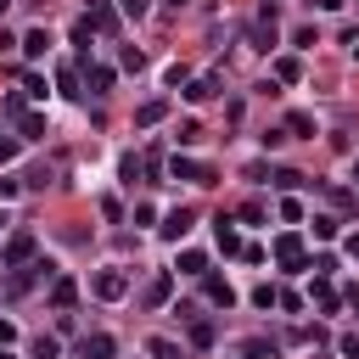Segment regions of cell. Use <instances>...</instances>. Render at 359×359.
Listing matches in <instances>:
<instances>
[{
    "label": "cell",
    "instance_id": "cell-11",
    "mask_svg": "<svg viewBox=\"0 0 359 359\" xmlns=\"http://www.w3.org/2000/svg\"><path fill=\"white\" fill-rule=\"evenodd\" d=\"M168 297H174V275H168V269H157V275H151V286H146V309H163Z\"/></svg>",
    "mask_w": 359,
    "mask_h": 359
},
{
    "label": "cell",
    "instance_id": "cell-8",
    "mask_svg": "<svg viewBox=\"0 0 359 359\" xmlns=\"http://www.w3.org/2000/svg\"><path fill=\"white\" fill-rule=\"evenodd\" d=\"M174 314H185V320H191V348H213V320H202L191 303H180Z\"/></svg>",
    "mask_w": 359,
    "mask_h": 359
},
{
    "label": "cell",
    "instance_id": "cell-19",
    "mask_svg": "<svg viewBox=\"0 0 359 359\" xmlns=\"http://www.w3.org/2000/svg\"><path fill=\"white\" fill-rule=\"evenodd\" d=\"M163 118H168V101H163V95H157V101H146V107L135 112V123H140V129H151V123H163Z\"/></svg>",
    "mask_w": 359,
    "mask_h": 359
},
{
    "label": "cell",
    "instance_id": "cell-47",
    "mask_svg": "<svg viewBox=\"0 0 359 359\" xmlns=\"http://www.w3.org/2000/svg\"><path fill=\"white\" fill-rule=\"evenodd\" d=\"M163 11H185V0H168V6H163Z\"/></svg>",
    "mask_w": 359,
    "mask_h": 359
},
{
    "label": "cell",
    "instance_id": "cell-2",
    "mask_svg": "<svg viewBox=\"0 0 359 359\" xmlns=\"http://www.w3.org/2000/svg\"><path fill=\"white\" fill-rule=\"evenodd\" d=\"M34 247H39V241H34V230H11V236H6V247H0V269L28 264V258H34Z\"/></svg>",
    "mask_w": 359,
    "mask_h": 359
},
{
    "label": "cell",
    "instance_id": "cell-5",
    "mask_svg": "<svg viewBox=\"0 0 359 359\" xmlns=\"http://www.w3.org/2000/svg\"><path fill=\"white\" fill-rule=\"evenodd\" d=\"M247 39H252V50H275V39H280V28H275V6L258 11V22L247 28Z\"/></svg>",
    "mask_w": 359,
    "mask_h": 359
},
{
    "label": "cell",
    "instance_id": "cell-6",
    "mask_svg": "<svg viewBox=\"0 0 359 359\" xmlns=\"http://www.w3.org/2000/svg\"><path fill=\"white\" fill-rule=\"evenodd\" d=\"M168 174H174V180H185V185H213V180H219V174H213L208 163H196V157H174V163H168Z\"/></svg>",
    "mask_w": 359,
    "mask_h": 359
},
{
    "label": "cell",
    "instance_id": "cell-49",
    "mask_svg": "<svg viewBox=\"0 0 359 359\" xmlns=\"http://www.w3.org/2000/svg\"><path fill=\"white\" fill-rule=\"evenodd\" d=\"M11 6H17V0H0V17H6V11H11Z\"/></svg>",
    "mask_w": 359,
    "mask_h": 359
},
{
    "label": "cell",
    "instance_id": "cell-39",
    "mask_svg": "<svg viewBox=\"0 0 359 359\" xmlns=\"http://www.w3.org/2000/svg\"><path fill=\"white\" fill-rule=\"evenodd\" d=\"M241 219L247 224H264V202H241Z\"/></svg>",
    "mask_w": 359,
    "mask_h": 359
},
{
    "label": "cell",
    "instance_id": "cell-26",
    "mask_svg": "<svg viewBox=\"0 0 359 359\" xmlns=\"http://www.w3.org/2000/svg\"><path fill=\"white\" fill-rule=\"evenodd\" d=\"M22 140H45V118L39 112H22Z\"/></svg>",
    "mask_w": 359,
    "mask_h": 359
},
{
    "label": "cell",
    "instance_id": "cell-48",
    "mask_svg": "<svg viewBox=\"0 0 359 359\" xmlns=\"http://www.w3.org/2000/svg\"><path fill=\"white\" fill-rule=\"evenodd\" d=\"M348 50H353V62H359V39H348Z\"/></svg>",
    "mask_w": 359,
    "mask_h": 359
},
{
    "label": "cell",
    "instance_id": "cell-37",
    "mask_svg": "<svg viewBox=\"0 0 359 359\" xmlns=\"http://www.w3.org/2000/svg\"><path fill=\"white\" fill-rule=\"evenodd\" d=\"M280 219H286V224H297V219H303V202H297V196H286V202H280Z\"/></svg>",
    "mask_w": 359,
    "mask_h": 359
},
{
    "label": "cell",
    "instance_id": "cell-18",
    "mask_svg": "<svg viewBox=\"0 0 359 359\" xmlns=\"http://www.w3.org/2000/svg\"><path fill=\"white\" fill-rule=\"evenodd\" d=\"M146 353H151V359H185V348H180L174 337H146Z\"/></svg>",
    "mask_w": 359,
    "mask_h": 359
},
{
    "label": "cell",
    "instance_id": "cell-23",
    "mask_svg": "<svg viewBox=\"0 0 359 359\" xmlns=\"http://www.w3.org/2000/svg\"><path fill=\"white\" fill-rule=\"evenodd\" d=\"M314 303H320V314H337V303H342V292H331L325 280H314Z\"/></svg>",
    "mask_w": 359,
    "mask_h": 359
},
{
    "label": "cell",
    "instance_id": "cell-44",
    "mask_svg": "<svg viewBox=\"0 0 359 359\" xmlns=\"http://www.w3.org/2000/svg\"><path fill=\"white\" fill-rule=\"evenodd\" d=\"M314 6H320V11H337V6H348V0H314Z\"/></svg>",
    "mask_w": 359,
    "mask_h": 359
},
{
    "label": "cell",
    "instance_id": "cell-36",
    "mask_svg": "<svg viewBox=\"0 0 359 359\" xmlns=\"http://www.w3.org/2000/svg\"><path fill=\"white\" fill-rule=\"evenodd\" d=\"M22 95H34V101H45V79H39V73H28V79H22Z\"/></svg>",
    "mask_w": 359,
    "mask_h": 359
},
{
    "label": "cell",
    "instance_id": "cell-51",
    "mask_svg": "<svg viewBox=\"0 0 359 359\" xmlns=\"http://www.w3.org/2000/svg\"><path fill=\"white\" fill-rule=\"evenodd\" d=\"M353 180H359V157H353Z\"/></svg>",
    "mask_w": 359,
    "mask_h": 359
},
{
    "label": "cell",
    "instance_id": "cell-30",
    "mask_svg": "<svg viewBox=\"0 0 359 359\" xmlns=\"http://www.w3.org/2000/svg\"><path fill=\"white\" fill-rule=\"evenodd\" d=\"M275 297H280V286H269V280L252 286V303H258V309H275Z\"/></svg>",
    "mask_w": 359,
    "mask_h": 359
},
{
    "label": "cell",
    "instance_id": "cell-27",
    "mask_svg": "<svg viewBox=\"0 0 359 359\" xmlns=\"http://www.w3.org/2000/svg\"><path fill=\"white\" fill-rule=\"evenodd\" d=\"M118 67H129V73H140V67H146V56H140L135 45H123V50H118Z\"/></svg>",
    "mask_w": 359,
    "mask_h": 359
},
{
    "label": "cell",
    "instance_id": "cell-33",
    "mask_svg": "<svg viewBox=\"0 0 359 359\" xmlns=\"http://www.w3.org/2000/svg\"><path fill=\"white\" fill-rule=\"evenodd\" d=\"M275 309H286V314H303V297H297V292H286V286H280V297H275Z\"/></svg>",
    "mask_w": 359,
    "mask_h": 359
},
{
    "label": "cell",
    "instance_id": "cell-42",
    "mask_svg": "<svg viewBox=\"0 0 359 359\" xmlns=\"http://www.w3.org/2000/svg\"><path fill=\"white\" fill-rule=\"evenodd\" d=\"M342 303H348V309H359V286H342Z\"/></svg>",
    "mask_w": 359,
    "mask_h": 359
},
{
    "label": "cell",
    "instance_id": "cell-29",
    "mask_svg": "<svg viewBox=\"0 0 359 359\" xmlns=\"http://www.w3.org/2000/svg\"><path fill=\"white\" fill-rule=\"evenodd\" d=\"M337 230H342V224H337V219H331V213H314V236H320V241H331V236H337Z\"/></svg>",
    "mask_w": 359,
    "mask_h": 359
},
{
    "label": "cell",
    "instance_id": "cell-9",
    "mask_svg": "<svg viewBox=\"0 0 359 359\" xmlns=\"http://www.w3.org/2000/svg\"><path fill=\"white\" fill-rule=\"evenodd\" d=\"M73 303H79V280H73V275H56V280H50V309L67 314Z\"/></svg>",
    "mask_w": 359,
    "mask_h": 359
},
{
    "label": "cell",
    "instance_id": "cell-13",
    "mask_svg": "<svg viewBox=\"0 0 359 359\" xmlns=\"http://www.w3.org/2000/svg\"><path fill=\"white\" fill-rule=\"evenodd\" d=\"M79 353H84V359H112V353H118V342H112L107 331H90V337L79 342Z\"/></svg>",
    "mask_w": 359,
    "mask_h": 359
},
{
    "label": "cell",
    "instance_id": "cell-31",
    "mask_svg": "<svg viewBox=\"0 0 359 359\" xmlns=\"http://www.w3.org/2000/svg\"><path fill=\"white\" fill-rule=\"evenodd\" d=\"M56 90H62V95H79V73L62 67V73H56Z\"/></svg>",
    "mask_w": 359,
    "mask_h": 359
},
{
    "label": "cell",
    "instance_id": "cell-7",
    "mask_svg": "<svg viewBox=\"0 0 359 359\" xmlns=\"http://www.w3.org/2000/svg\"><path fill=\"white\" fill-rule=\"evenodd\" d=\"M191 224H196V213H191V208H174V213H163L157 236H163V241H185V236H191Z\"/></svg>",
    "mask_w": 359,
    "mask_h": 359
},
{
    "label": "cell",
    "instance_id": "cell-41",
    "mask_svg": "<svg viewBox=\"0 0 359 359\" xmlns=\"http://www.w3.org/2000/svg\"><path fill=\"white\" fill-rule=\"evenodd\" d=\"M17 157V140H0V163H11Z\"/></svg>",
    "mask_w": 359,
    "mask_h": 359
},
{
    "label": "cell",
    "instance_id": "cell-12",
    "mask_svg": "<svg viewBox=\"0 0 359 359\" xmlns=\"http://www.w3.org/2000/svg\"><path fill=\"white\" fill-rule=\"evenodd\" d=\"M95 34H112L118 28V11H112V0H90V17H84Z\"/></svg>",
    "mask_w": 359,
    "mask_h": 359
},
{
    "label": "cell",
    "instance_id": "cell-46",
    "mask_svg": "<svg viewBox=\"0 0 359 359\" xmlns=\"http://www.w3.org/2000/svg\"><path fill=\"white\" fill-rule=\"evenodd\" d=\"M11 45H17V39H11V34H6V28H0V50H11Z\"/></svg>",
    "mask_w": 359,
    "mask_h": 359
},
{
    "label": "cell",
    "instance_id": "cell-43",
    "mask_svg": "<svg viewBox=\"0 0 359 359\" xmlns=\"http://www.w3.org/2000/svg\"><path fill=\"white\" fill-rule=\"evenodd\" d=\"M118 6H123L129 17H140V11H146V0H118Z\"/></svg>",
    "mask_w": 359,
    "mask_h": 359
},
{
    "label": "cell",
    "instance_id": "cell-38",
    "mask_svg": "<svg viewBox=\"0 0 359 359\" xmlns=\"http://www.w3.org/2000/svg\"><path fill=\"white\" fill-rule=\"evenodd\" d=\"M101 219H123V202L118 196H101Z\"/></svg>",
    "mask_w": 359,
    "mask_h": 359
},
{
    "label": "cell",
    "instance_id": "cell-4",
    "mask_svg": "<svg viewBox=\"0 0 359 359\" xmlns=\"http://www.w3.org/2000/svg\"><path fill=\"white\" fill-rule=\"evenodd\" d=\"M90 292H95L101 303H118V297L129 292V275H123V269H95V275H90Z\"/></svg>",
    "mask_w": 359,
    "mask_h": 359
},
{
    "label": "cell",
    "instance_id": "cell-25",
    "mask_svg": "<svg viewBox=\"0 0 359 359\" xmlns=\"http://www.w3.org/2000/svg\"><path fill=\"white\" fill-rule=\"evenodd\" d=\"M269 180H275V185H280V191H303V185H309V180H303V174H297V168H275V174H269Z\"/></svg>",
    "mask_w": 359,
    "mask_h": 359
},
{
    "label": "cell",
    "instance_id": "cell-45",
    "mask_svg": "<svg viewBox=\"0 0 359 359\" xmlns=\"http://www.w3.org/2000/svg\"><path fill=\"white\" fill-rule=\"evenodd\" d=\"M348 258H353V264H359V236H348Z\"/></svg>",
    "mask_w": 359,
    "mask_h": 359
},
{
    "label": "cell",
    "instance_id": "cell-16",
    "mask_svg": "<svg viewBox=\"0 0 359 359\" xmlns=\"http://www.w3.org/2000/svg\"><path fill=\"white\" fill-rule=\"evenodd\" d=\"M213 95H219V73H202L185 84V101H213Z\"/></svg>",
    "mask_w": 359,
    "mask_h": 359
},
{
    "label": "cell",
    "instance_id": "cell-10",
    "mask_svg": "<svg viewBox=\"0 0 359 359\" xmlns=\"http://www.w3.org/2000/svg\"><path fill=\"white\" fill-rule=\"evenodd\" d=\"M202 292H208L213 309H230V303H236V286H230L224 275H202Z\"/></svg>",
    "mask_w": 359,
    "mask_h": 359
},
{
    "label": "cell",
    "instance_id": "cell-1",
    "mask_svg": "<svg viewBox=\"0 0 359 359\" xmlns=\"http://www.w3.org/2000/svg\"><path fill=\"white\" fill-rule=\"evenodd\" d=\"M39 280H56V264H50V258H28V264H17V269H11V280H6V297L34 292Z\"/></svg>",
    "mask_w": 359,
    "mask_h": 359
},
{
    "label": "cell",
    "instance_id": "cell-17",
    "mask_svg": "<svg viewBox=\"0 0 359 359\" xmlns=\"http://www.w3.org/2000/svg\"><path fill=\"white\" fill-rule=\"evenodd\" d=\"M269 73H275L280 84H297V79H303V62H297V56H275V62H269Z\"/></svg>",
    "mask_w": 359,
    "mask_h": 359
},
{
    "label": "cell",
    "instance_id": "cell-34",
    "mask_svg": "<svg viewBox=\"0 0 359 359\" xmlns=\"http://www.w3.org/2000/svg\"><path fill=\"white\" fill-rule=\"evenodd\" d=\"M62 348H56V337H34V359H56Z\"/></svg>",
    "mask_w": 359,
    "mask_h": 359
},
{
    "label": "cell",
    "instance_id": "cell-21",
    "mask_svg": "<svg viewBox=\"0 0 359 359\" xmlns=\"http://www.w3.org/2000/svg\"><path fill=\"white\" fill-rule=\"evenodd\" d=\"M275 353H280V348H275L269 337H247V342H241V359H275Z\"/></svg>",
    "mask_w": 359,
    "mask_h": 359
},
{
    "label": "cell",
    "instance_id": "cell-32",
    "mask_svg": "<svg viewBox=\"0 0 359 359\" xmlns=\"http://www.w3.org/2000/svg\"><path fill=\"white\" fill-rule=\"evenodd\" d=\"M331 208H337V213H353L359 202H353V191H337V185H331Z\"/></svg>",
    "mask_w": 359,
    "mask_h": 359
},
{
    "label": "cell",
    "instance_id": "cell-3",
    "mask_svg": "<svg viewBox=\"0 0 359 359\" xmlns=\"http://www.w3.org/2000/svg\"><path fill=\"white\" fill-rule=\"evenodd\" d=\"M275 264H280V269H309V252H303V236H297V230L275 236Z\"/></svg>",
    "mask_w": 359,
    "mask_h": 359
},
{
    "label": "cell",
    "instance_id": "cell-22",
    "mask_svg": "<svg viewBox=\"0 0 359 359\" xmlns=\"http://www.w3.org/2000/svg\"><path fill=\"white\" fill-rule=\"evenodd\" d=\"M84 84H90V95H107L112 90V67H84Z\"/></svg>",
    "mask_w": 359,
    "mask_h": 359
},
{
    "label": "cell",
    "instance_id": "cell-35",
    "mask_svg": "<svg viewBox=\"0 0 359 359\" xmlns=\"http://www.w3.org/2000/svg\"><path fill=\"white\" fill-rule=\"evenodd\" d=\"M337 348H342V359H359V331H342Z\"/></svg>",
    "mask_w": 359,
    "mask_h": 359
},
{
    "label": "cell",
    "instance_id": "cell-15",
    "mask_svg": "<svg viewBox=\"0 0 359 359\" xmlns=\"http://www.w3.org/2000/svg\"><path fill=\"white\" fill-rule=\"evenodd\" d=\"M17 45H22V56H28V62H39V56L50 50V34H45V28H28V34L17 39Z\"/></svg>",
    "mask_w": 359,
    "mask_h": 359
},
{
    "label": "cell",
    "instance_id": "cell-20",
    "mask_svg": "<svg viewBox=\"0 0 359 359\" xmlns=\"http://www.w3.org/2000/svg\"><path fill=\"white\" fill-rule=\"evenodd\" d=\"M174 269H180V275H208V252H196V247H185Z\"/></svg>",
    "mask_w": 359,
    "mask_h": 359
},
{
    "label": "cell",
    "instance_id": "cell-50",
    "mask_svg": "<svg viewBox=\"0 0 359 359\" xmlns=\"http://www.w3.org/2000/svg\"><path fill=\"white\" fill-rule=\"evenodd\" d=\"M0 359H17V353H6V348H0Z\"/></svg>",
    "mask_w": 359,
    "mask_h": 359
},
{
    "label": "cell",
    "instance_id": "cell-14",
    "mask_svg": "<svg viewBox=\"0 0 359 359\" xmlns=\"http://www.w3.org/2000/svg\"><path fill=\"white\" fill-rule=\"evenodd\" d=\"M213 241H219V252H241V236H236L230 213H219V219H213Z\"/></svg>",
    "mask_w": 359,
    "mask_h": 359
},
{
    "label": "cell",
    "instance_id": "cell-28",
    "mask_svg": "<svg viewBox=\"0 0 359 359\" xmlns=\"http://www.w3.org/2000/svg\"><path fill=\"white\" fill-rule=\"evenodd\" d=\"M196 140H208V135H202L196 118H185V123H180V146H196Z\"/></svg>",
    "mask_w": 359,
    "mask_h": 359
},
{
    "label": "cell",
    "instance_id": "cell-24",
    "mask_svg": "<svg viewBox=\"0 0 359 359\" xmlns=\"http://www.w3.org/2000/svg\"><path fill=\"white\" fill-rule=\"evenodd\" d=\"M286 135H309L314 140V118L309 112H286Z\"/></svg>",
    "mask_w": 359,
    "mask_h": 359
},
{
    "label": "cell",
    "instance_id": "cell-40",
    "mask_svg": "<svg viewBox=\"0 0 359 359\" xmlns=\"http://www.w3.org/2000/svg\"><path fill=\"white\" fill-rule=\"evenodd\" d=\"M11 342H17V325H11V320H0V348H11Z\"/></svg>",
    "mask_w": 359,
    "mask_h": 359
}]
</instances>
